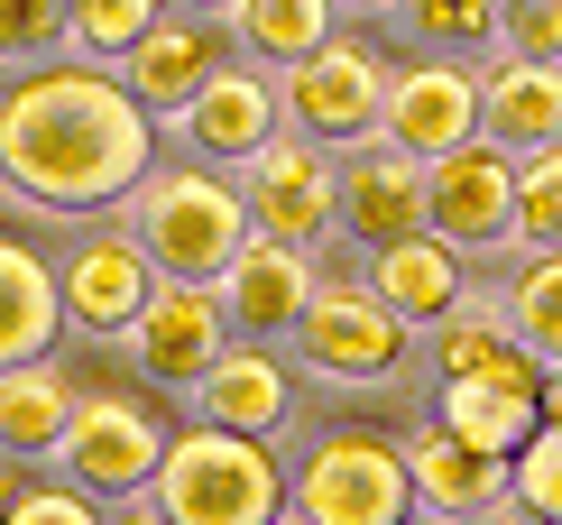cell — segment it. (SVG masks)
Returning a JSON list of instances; mask_svg holds the SVG:
<instances>
[{
    "label": "cell",
    "instance_id": "6da1fadb",
    "mask_svg": "<svg viewBox=\"0 0 562 525\" xmlns=\"http://www.w3.org/2000/svg\"><path fill=\"white\" fill-rule=\"evenodd\" d=\"M157 176V111L111 65H46L0 92V194L46 222H102Z\"/></svg>",
    "mask_w": 562,
    "mask_h": 525
},
{
    "label": "cell",
    "instance_id": "7a4b0ae2",
    "mask_svg": "<svg viewBox=\"0 0 562 525\" xmlns=\"http://www.w3.org/2000/svg\"><path fill=\"white\" fill-rule=\"evenodd\" d=\"M130 231L148 241L157 277H194V286H222V268L259 241L240 176H231V166H213V157L157 166V176L130 194Z\"/></svg>",
    "mask_w": 562,
    "mask_h": 525
},
{
    "label": "cell",
    "instance_id": "3957f363",
    "mask_svg": "<svg viewBox=\"0 0 562 525\" xmlns=\"http://www.w3.org/2000/svg\"><path fill=\"white\" fill-rule=\"evenodd\" d=\"M148 498L176 525H268V516H286L295 480L277 470V451L259 434H231V424H203L194 415L167 443V470H157Z\"/></svg>",
    "mask_w": 562,
    "mask_h": 525
},
{
    "label": "cell",
    "instance_id": "277c9868",
    "mask_svg": "<svg viewBox=\"0 0 562 525\" xmlns=\"http://www.w3.org/2000/svg\"><path fill=\"white\" fill-rule=\"evenodd\" d=\"M286 360L314 369L323 388H396L406 360H415V323L396 314L369 277H350V286H323L314 295V314L295 323Z\"/></svg>",
    "mask_w": 562,
    "mask_h": 525
},
{
    "label": "cell",
    "instance_id": "5b68a950",
    "mask_svg": "<svg viewBox=\"0 0 562 525\" xmlns=\"http://www.w3.org/2000/svg\"><path fill=\"white\" fill-rule=\"evenodd\" d=\"M286 480L314 525H406L425 507L406 443H387V434H323V443H304V461Z\"/></svg>",
    "mask_w": 562,
    "mask_h": 525
},
{
    "label": "cell",
    "instance_id": "8992f818",
    "mask_svg": "<svg viewBox=\"0 0 562 525\" xmlns=\"http://www.w3.org/2000/svg\"><path fill=\"white\" fill-rule=\"evenodd\" d=\"M240 176V194H249V222L277 231V241H333L341 231V148H323V138H304V130H277L259 157H240L231 166Z\"/></svg>",
    "mask_w": 562,
    "mask_h": 525
},
{
    "label": "cell",
    "instance_id": "52a82bcc",
    "mask_svg": "<svg viewBox=\"0 0 562 525\" xmlns=\"http://www.w3.org/2000/svg\"><path fill=\"white\" fill-rule=\"evenodd\" d=\"M277 102H286V130L323 138V148H350V138H369L379 111H387V65L369 56L360 37H323L314 56L277 65Z\"/></svg>",
    "mask_w": 562,
    "mask_h": 525
},
{
    "label": "cell",
    "instance_id": "ba28073f",
    "mask_svg": "<svg viewBox=\"0 0 562 525\" xmlns=\"http://www.w3.org/2000/svg\"><path fill=\"white\" fill-rule=\"evenodd\" d=\"M425 231H442V241L471 249V258L517 249V157H507L488 130L471 138V148L425 166Z\"/></svg>",
    "mask_w": 562,
    "mask_h": 525
},
{
    "label": "cell",
    "instance_id": "9c48e42d",
    "mask_svg": "<svg viewBox=\"0 0 562 525\" xmlns=\"http://www.w3.org/2000/svg\"><path fill=\"white\" fill-rule=\"evenodd\" d=\"M167 443L176 434L138 396H83L75 424H65V443H56V470L75 489H92V498H148L157 470H167Z\"/></svg>",
    "mask_w": 562,
    "mask_h": 525
},
{
    "label": "cell",
    "instance_id": "30bf717a",
    "mask_svg": "<svg viewBox=\"0 0 562 525\" xmlns=\"http://www.w3.org/2000/svg\"><path fill=\"white\" fill-rule=\"evenodd\" d=\"M488 130V83L471 56H415V65H387V111H379V138L415 157H452Z\"/></svg>",
    "mask_w": 562,
    "mask_h": 525
},
{
    "label": "cell",
    "instance_id": "8fae6325",
    "mask_svg": "<svg viewBox=\"0 0 562 525\" xmlns=\"http://www.w3.org/2000/svg\"><path fill=\"white\" fill-rule=\"evenodd\" d=\"M231 342H240V332H231V314H222V286H194V277H167L148 304H138V323L121 332L130 369L157 378V388H194Z\"/></svg>",
    "mask_w": 562,
    "mask_h": 525
},
{
    "label": "cell",
    "instance_id": "7c38bea8",
    "mask_svg": "<svg viewBox=\"0 0 562 525\" xmlns=\"http://www.w3.org/2000/svg\"><path fill=\"white\" fill-rule=\"evenodd\" d=\"M314 295H323V258L304 241H277V231H259V241L222 268V314H231L240 342H277L286 350L295 323L314 314Z\"/></svg>",
    "mask_w": 562,
    "mask_h": 525
},
{
    "label": "cell",
    "instance_id": "4fadbf2b",
    "mask_svg": "<svg viewBox=\"0 0 562 525\" xmlns=\"http://www.w3.org/2000/svg\"><path fill=\"white\" fill-rule=\"evenodd\" d=\"M56 286H65V323H75V332L121 342V332L138 323V304H148L167 277H157V258H148L138 231H83V241L65 249Z\"/></svg>",
    "mask_w": 562,
    "mask_h": 525
},
{
    "label": "cell",
    "instance_id": "5bb4252c",
    "mask_svg": "<svg viewBox=\"0 0 562 525\" xmlns=\"http://www.w3.org/2000/svg\"><path fill=\"white\" fill-rule=\"evenodd\" d=\"M277 130H286V102H277V65H259V56H222L213 83L176 111V138L194 157H213V166L259 157Z\"/></svg>",
    "mask_w": 562,
    "mask_h": 525
},
{
    "label": "cell",
    "instance_id": "9a60e30c",
    "mask_svg": "<svg viewBox=\"0 0 562 525\" xmlns=\"http://www.w3.org/2000/svg\"><path fill=\"white\" fill-rule=\"evenodd\" d=\"M425 166H434V157L396 148V138H379V130L350 138V148H341V231H350L360 249L425 231Z\"/></svg>",
    "mask_w": 562,
    "mask_h": 525
},
{
    "label": "cell",
    "instance_id": "2e32d148",
    "mask_svg": "<svg viewBox=\"0 0 562 525\" xmlns=\"http://www.w3.org/2000/svg\"><path fill=\"white\" fill-rule=\"evenodd\" d=\"M434 378H498V388L544 396V360L526 350L517 314H507V286H471V304L452 323H434Z\"/></svg>",
    "mask_w": 562,
    "mask_h": 525
},
{
    "label": "cell",
    "instance_id": "e0dca14e",
    "mask_svg": "<svg viewBox=\"0 0 562 525\" xmlns=\"http://www.w3.org/2000/svg\"><path fill=\"white\" fill-rule=\"evenodd\" d=\"M369 286H379L415 332H434V323H452L461 304H471V249H452L442 231H406V241L369 249Z\"/></svg>",
    "mask_w": 562,
    "mask_h": 525
},
{
    "label": "cell",
    "instance_id": "ac0fdd59",
    "mask_svg": "<svg viewBox=\"0 0 562 525\" xmlns=\"http://www.w3.org/2000/svg\"><path fill=\"white\" fill-rule=\"evenodd\" d=\"M184 396H194L203 424H231V434H259V443L286 434V415H295V378L277 360V342H231Z\"/></svg>",
    "mask_w": 562,
    "mask_h": 525
},
{
    "label": "cell",
    "instance_id": "d6986e66",
    "mask_svg": "<svg viewBox=\"0 0 562 525\" xmlns=\"http://www.w3.org/2000/svg\"><path fill=\"white\" fill-rule=\"evenodd\" d=\"M406 461H415V498L425 507H452V516H488L498 498H517V451H488L452 424H425L406 434Z\"/></svg>",
    "mask_w": 562,
    "mask_h": 525
},
{
    "label": "cell",
    "instance_id": "ffe728a7",
    "mask_svg": "<svg viewBox=\"0 0 562 525\" xmlns=\"http://www.w3.org/2000/svg\"><path fill=\"white\" fill-rule=\"evenodd\" d=\"M213 65H222V56H213V29H203V10H167V19H157V29L138 37L121 65H111V75H121L138 102L157 111V121H176V111L194 102L203 83H213Z\"/></svg>",
    "mask_w": 562,
    "mask_h": 525
},
{
    "label": "cell",
    "instance_id": "44dd1931",
    "mask_svg": "<svg viewBox=\"0 0 562 525\" xmlns=\"http://www.w3.org/2000/svg\"><path fill=\"white\" fill-rule=\"evenodd\" d=\"M480 83H488V138H498L507 157H535V148H553L562 138V65L544 56H488L480 65Z\"/></svg>",
    "mask_w": 562,
    "mask_h": 525
},
{
    "label": "cell",
    "instance_id": "7402d4cb",
    "mask_svg": "<svg viewBox=\"0 0 562 525\" xmlns=\"http://www.w3.org/2000/svg\"><path fill=\"white\" fill-rule=\"evenodd\" d=\"M56 332H75V323H65L56 268H46L29 241H0V369L56 360Z\"/></svg>",
    "mask_w": 562,
    "mask_h": 525
},
{
    "label": "cell",
    "instance_id": "603a6c76",
    "mask_svg": "<svg viewBox=\"0 0 562 525\" xmlns=\"http://www.w3.org/2000/svg\"><path fill=\"white\" fill-rule=\"evenodd\" d=\"M75 378L56 360H19L0 369V451H19V461H56L65 424H75Z\"/></svg>",
    "mask_w": 562,
    "mask_h": 525
},
{
    "label": "cell",
    "instance_id": "cb8c5ba5",
    "mask_svg": "<svg viewBox=\"0 0 562 525\" xmlns=\"http://www.w3.org/2000/svg\"><path fill=\"white\" fill-rule=\"evenodd\" d=\"M434 424H452V434H471L488 451H526L544 434V396L498 388V378H434Z\"/></svg>",
    "mask_w": 562,
    "mask_h": 525
},
{
    "label": "cell",
    "instance_id": "d4e9b609",
    "mask_svg": "<svg viewBox=\"0 0 562 525\" xmlns=\"http://www.w3.org/2000/svg\"><path fill=\"white\" fill-rule=\"evenodd\" d=\"M231 46L259 65H295L314 56L323 37H341V0H231Z\"/></svg>",
    "mask_w": 562,
    "mask_h": 525
},
{
    "label": "cell",
    "instance_id": "484cf974",
    "mask_svg": "<svg viewBox=\"0 0 562 525\" xmlns=\"http://www.w3.org/2000/svg\"><path fill=\"white\" fill-rule=\"evenodd\" d=\"M406 19V37L425 56H498V19L507 0H387Z\"/></svg>",
    "mask_w": 562,
    "mask_h": 525
},
{
    "label": "cell",
    "instance_id": "4316f807",
    "mask_svg": "<svg viewBox=\"0 0 562 525\" xmlns=\"http://www.w3.org/2000/svg\"><path fill=\"white\" fill-rule=\"evenodd\" d=\"M507 314H517L535 360L562 369V249H526L517 258V277H507Z\"/></svg>",
    "mask_w": 562,
    "mask_h": 525
},
{
    "label": "cell",
    "instance_id": "83f0119b",
    "mask_svg": "<svg viewBox=\"0 0 562 525\" xmlns=\"http://www.w3.org/2000/svg\"><path fill=\"white\" fill-rule=\"evenodd\" d=\"M167 10H176V0H75V37H65V56H83V65H121Z\"/></svg>",
    "mask_w": 562,
    "mask_h": 525
},
{
    "label": "cell",
    "instance_id": "f1b7e54d",
    "mask_svg": "<svg viewBox=\"0 0 562 525\" xmlns=\"http://www.w3.org/2000/svg\"><path fill=\"white\" fill-rule=\"evenodd\" d=\"M526 249H562V138L517 157V258Z\"/></svg>",
    "mask_w": 562,
    "mask_h": 525
},
{
    "label": "cell",
    "instance_id": "f546056e",
    "mask_svg": "<svg viewBox=\"0 0 562 525\" xmlns=\"http://www.w3.org/2000/svg\"><path fill=\"white\" fill-rule=\"evenodd\" d=\"M75 37V0H0V65H56Z\"/></svg>",
    "mask_w": 562,
    "mask_h": 525
},
{
    "label": "cell",
    "instance_id": "4dcf8cb0",
    "mask_svg": "<svg viewBox=\"0 0 562 525\" xmlns=\"http://www.w3.org/2000/svg\"><path fill=\"white\" fill-rule=\"evenodd\" d=\"M517 498H526L535 516L562 525V424H544V434L517 451Z\"/></svg>",
    "mask_w": 562,
    "mask_h": 525
},
{
    "label": "cell",
    "instance_id": "1f68e13d",
    "mask_svg": "<svg viewBox=\"0 0 562 525\" xmlns=\"http://www.w3.org/2000/svg\"><path fill=\"white\" fill-rule=\"evenodd\" d=\"M498 46H507V56H544V65H562V0H507Z\"/></svg>",
    "mask_w": 562,
    "mask_h": 525
},
{
    "label": "cell",
    "instance_id": "d6a6232c",
    "mask_svg": "<svg viewBox=\"0 0 562 525\" xmlns=\"http://www.w3.org/2000/svg\"><path fill=\"white\" fill-rule=\"evenodd\" d=\"M10 525H102V498L75 489V480H56V489H29V498H19Z\"/></svg>",
    "mask_w": 562,
    "mask_h": 525
},
{
    "label": "cell",
    "instance_id": "836d02e7",
    "mask_svg": "<svg viewBox=\"0 0 562 525\" xmlns=\"http://www.w3.org/2000/svg\"><path fill=\"white\" fill-rule=\"evenodd\" d=\"M102 525H176L157 498H121V516H102Z\"/></svg>",
    "mask_w": 562,
    "mask_h": 525
},
{
    "label": "cell",
    "instance_id": "e575fe53",
    "mask_svg": "<svg viewBox=\"0 0 562 525\" xmlns=\"http://www.w3.org/2000/svg\"><path fill=\"white\" fill-rule=\"evenodd\" d=\"M480 525H553V516H535V507H526V498H498V507H488Z\"/></svg>",
    "mask_w": 562,
    "mask_h": 525
},
{
    "label": "cell",
    "instance_id": "d590c367",
    "mask_svg": "<svg viewBox=\"0 0 562 525\" xmlns=\"http://www.w3.org/2000/svg\"><path fill=\"white\" fill-rule=\"evenodd\" d=\"M10 461H19V451H0V525H10V507L29 498V489H19V470H10Z\"/></svg>",
    "mask_w": 562,
    "mask_h": 525
},
{
    "label": "cell",
    "instance_id": "8d00e7d4",
    "mask_svg": "<svg viewBox=\"0 0 562 525\" xmlns=\"http://www.w3.org/2000/svg\"><path fill=\"white\" fill-rule=\"evenodd\" d=\"M406 525H480V516H452V507H415Z\"/></svg>",
    "mask_w": 562,
    "mask_h": 525
},
{
    "label": "cell",
    "instance_id": "74e56055",
    "mask_svg": "<svg viewBox=\"0 0 562 525\" xmlns=\"http://www.w3.org/2000/svg\"><path fill=\"white\" fill-rule=\"evenodd\" d=\"M544 424H562V369H544Z\"/></svg>",
    "mask_w": 562,
    "mask_h": 525
},
{
    "label": "cell",
    "instance_id": "f35d334b",
    "mask_svg": "<svg viewBox=\"0 0 562 525\" xmlns=\"http://www.w3.org/2000/svg\"><path fill=\"white\" fill-rule=\"evenodd\" d=\"M176 10H203V19H231V0H176Z\"/></svg>",
    "mask_w": 562,
    "mask_h": 525
},
{
    "label": "cell",
    "instance_id": "ab89813d",
    "mask_svg": "<svg viewBox=\"0 0 562 525\" xmlns=\"http://www.w3.org/2000/svg\"><path fill=\"white\" fill-rule=\"evenodd\" d=\"M268 525H314V516H304V507H295V498H286V516H268Z\"/></svg>",
    "mask_w": 562,
    "mask_h": 525
},
{
    "label": "cell",
    "instance_id": "60d3db41",
    "mask_svg": "<svg viewBox=\"0 0 562 525\" xmlns=\"http://www.w3.org/2000/svg\"><path fill=\"white\" fill-rule=\"evenodd\" d=\"M341 10H387V0H341Z\"/></svg>",
    "mask_w": 562,
    "mask_h": 525
}]
</instances>
